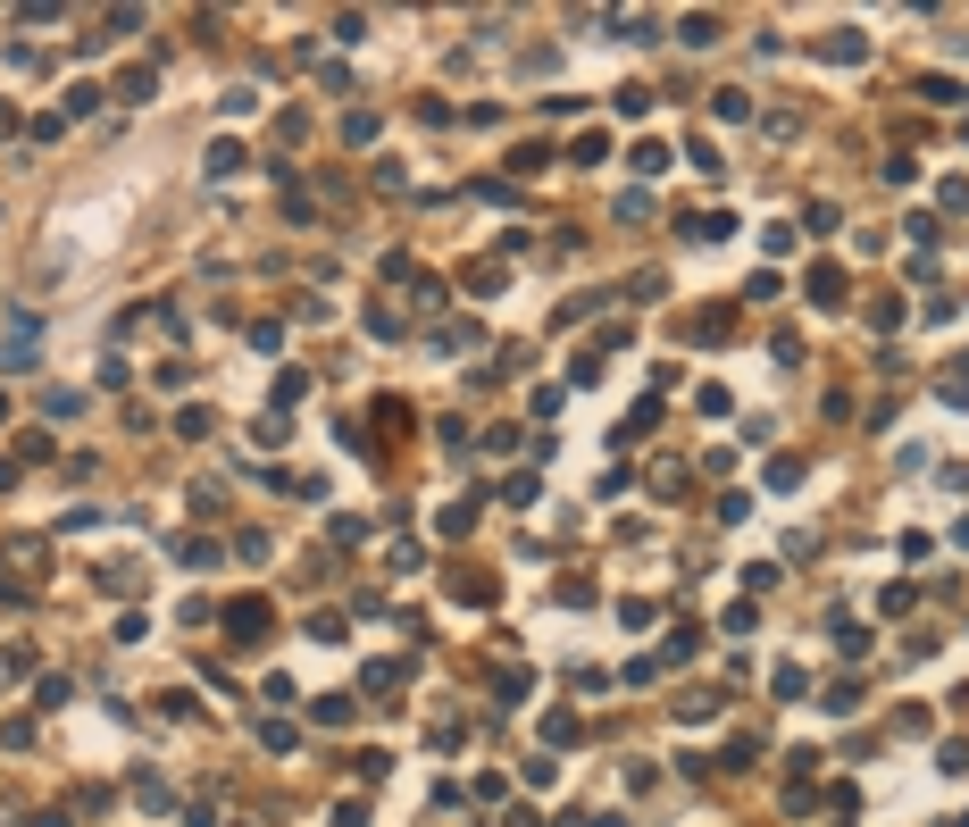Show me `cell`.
<instances>
[{
  "label": "cell",
  "instance_id": "1",
  "mask_svg": "<svg viewBox=\"0 0 969 827\" xmlns=\"http://www.w3.org/2000/svg\"><path fill=\"white\" fill-rule=\"evenodd\" d=\"M268 627H276V610L259 602V594H234V602H226V635H234V644H259Z\"/></svg>",
  "mask_w": 969,
  "mask_h": 827
},
{
  "label": "cell",
  "instance_id": "2",
  "mask_svg": "<svg viewBox=\"0 0 969 827\" xmlns=\"http://www.w3.org/2000/svg\"><path fill=\"white\" fill-rule=\"evenodd\" d=\"M802 293H811L819 310H844V268H836V259H819V268L802 276Z\"/></svg>",
  "mask_w": 969,
  "mask_h": 827
},
{
  "label": "cell",
  "instance_id": "3",
  "mask_svg": "<svg viewBox=\"0 0 969 827\" xmlns=\"http://www.w3.org/2000/svg\"><path fill=\"white\" fill-rule=\"evenodd\" d=\"M151 92H159V76H151V67H143V59H134V67H117V84H109V101H151Z\"/></svg>",
  "mask_w": 969,
  "mask_h": 827
},
{
  "label": "cell",
  "instance_id": "4",
  "mask_svg": "<svg viewBox=\"0 0 969 827\" xmlns=\"http://www.w3.org/2000/svg\"><path fill=\"white\" fill-rule=\"evenodd\" d=\"M727 26H719V17L711 9H694V17H677V42H685V51H711V42H719Z\"/></svg>",
  "mask_w": 969,
  "mask_h": 827
},
{
  "label": "cell",
  "instance_id": "5",
  "mask_svg": "<svg viewBox=\"0 0 969 827\" xmlns=\"http://www.w3.org/2000/svg\"><path fill=\"white\" fill-rule=\"evenodd\" d=\"M819 51L836 59V67H853V59H869V34H861V26H836V34L819 42Z\"/></svg>",
  "mask_w": 969,
  "mask_h": 827
},
{
  "label": "cell",
  "instance_id": "6",
  "mask_svg": "<svg viewBox=\"0 0 969 827\" xmlns=\"http://www.w3.org/2000/svg\"><path fill=\"white\" fill-rule=\"evenodd\" d=\"M727 335H736V310H702L694 318V343H727Z\"/></svg>",
  "mask_w": 969,
  "mask_h": 827
},
{
  "label": "cell",
  "instance_id": "7",
  "mask_svg": "<svg viewBox=\"0 0 969 827\" xmlns=\"http://www.w3.org/2000/svg\"><path fill=\"white\" fill-rule=\"evenodd\" d=\"M243 168V143H234V134H218V143H209V176H234Z\"/></svg>",
  "mask_w": 969,
  "mask_h": 827
},
{
  "label": "cell",
  "instance_id": "8",
  "mask_svg": "<svg viewBox=\"0 0 969 827\" xmlns=\"http://www.w3.org/2000/svg\"><path fill=\"white\" fill-rule=\"evenodd\" d=\"M577 736H585L577 711H552V719H543V752H552V744H577Z\"/></svg>",
  "mask_w": 969,
  "mask_h": 827
},
{
  "label": "cell",
  "instance_id": "9",
  "mask_svg": "<svg viewBox=\"0 0 969 827\" xmlns=\"http://www.w3.org/2000/svg\"><path fill=\"white\" fill-rule=\"evenodd\" d=\"M685 234H694V243H727V234H736V218H727V209H711V218H694Z\"/></svg>",
  "mask_w": 969,
  "mask_h": 827
},
{
  "label": "cell",
  "instance_id": "10",
  "mask_svg": "<svg viewBox=\"0 0 969 827\" xmlns=\"http://www.w3.org/2000/svg\"><path fill=\"white\" fill-rule=\"evenodd\" d=\"M569 159H577V168H602V159H610V134H577Z\"/></svg>",
  "mask_w": 969,
  "mask_h": 827
},
{
  "label": "cell",
  "instance_id": "11",
  "mask_svg": "<svg viewBox=\"0 0 969 827\" xmlns=\"http://www.w3.org/2000/svg\"><path fill=\"white\" fill-rule=\"evenodd\" d=\"M761 752H769L761 736H727V761H719V769H752V761H761Z\"/></svg>",
  "mask_w": 969,
  "mask_h": 827
},
{
  "label": "cell",
  "instance_id": "12",
  "mask_svg": "<svg viewBox=\"0 0 969 827\" xmlns=\"http://www.w3.org/2000/svg\"><path fill=\"white\" fill-rule=\"evenodd\" d=\"M694 652H702V627H694V619H685L669 644H660V660H694Z\"/></svg>",
  "mask_w": 969,
  "mask_h": 827
},
{
  "label": "cell",
  "instance_id": "13",
  "mask_svg": "<svg viewBox=\"0 0 969 827\" xmlns=\"http://www.w3.org/2000/svg\"><path fill=\"white\" fill-rule=\"evenodd\" d=\"M543 159H552V143H518L510 151V176H543Z\"/></svg>",
  "mask_w": 969,
  "mask_h": 827
},
{
  "label": "cell",
  "instance_id": "14",
  "mask_svg": "<svg viewBox=\"0 0 969 827\" xmlns=\"http://www.w3.org/2000/svg\"><path fill=\"white\" fill-rule=\"evenodd\" d=\"M827 635H836V652H844V660H861V652H869V627H853V619H836Z\"/></svg>",
  "mask_w": 969,
  "mask_h": 827
},
{
  "label": "cell",
  "instance_id": "15",
  "mask_svg": "<svg viewBox=\"0 0 969 827\" xmlns=\"http://www.w3.org/2000/svg\"><path fill=\"white\" fill-rule=\"evenodd\" d=\"M794 485H802V460L777 452V460H769V493H794Z\"/></svg>",
  "mask_w": 969,
  "mask_h": 827
},
{
  "label": "cell",
  "instance_id": "16",
  "mask_svg": "<svg viewBox=\"0 0 969 827\" xmlns=\"http://www.w3.org/2000/svg\"><path fill=\"white\" fill-rule=\"evenodd\" d=\"M827 711H836V719H853V711H861V685H853V677H836V685H827Z\"/></svg>",
  "mask_w": 969,
  "mask_h": 827
},
{
  "label": "cell",
  "instance_id": "17",
  "mask_svg": "<svg viewBox=\"0 0 969 827\" xmlns=\"http://www.w3.org/2000/svg\"><path fill=\"white\" fill-rule=\"evenodd\" d=\"M176 560H184V569H209V560H218V543H209V535H184Z\"/></svg>",
  "mask_w": 969,
  "mask_h": 827
},
{
  "label": "cell",
  "instance_id": "18",
  "mask_svg": "<svg viewBox=\"0 0 969 827\" xmlns=\"http://www.w3.org/2000/svg\"><path fill=\"white\" fill-rule=\"evenodd\" d=\"M343 143H360V151L376 143V109H351V117H343Z\"/></svg>",
  "mask_w": 969,
  "mask_h": 827
},
{
  "label": "cell",
  "instance_id": "19",
  "mask_svg": "<svg viewBox=\"0 0 969 827\" xmlns=\"http://www.w3.org/2000/svg\"><path fill=\"white\" fill-rule=\"evenodd\" d=\"M502 285H510V276H502V268H485V259H477V268H468V293H477V301H493Z\"/></svg>",
  "mask_w": 969,
  "mask_h": 827
},
{
  "label": "cell",
  "instance_id": "20",
  "mask_svg": "<svg viewBox=\"0 0 969 827\" xmlns=\"http://www.w3.org/2000/svg\"><path fill=\"white\" fill-rule=\"evenodd\" d=\"M101 101H109V84H76V92H67V117H92Z\"/></svg>",
  "mask_w": 969,
  "mask_h": 827
},
{
  "label": "cell",
  "instance_id": "21",
  "mask_svg": "<svg viewBox=\"0 0 969 827\" xmlns=\"http://www.w3.org/2000/svg\"><path fill=\"white\" fill-rule=\"evenodd\" d=\"M711 109L727 117V126H744V117H752V92H711Z\"/></svg>",
  "mask_w": 969,
  "mask_h": 827
},
{
  "label": "cell",
  "instance_id": "22",
  "mask_svg": "<svg viewBox=\"0 0 969 827\" xmlns=\"http://www.w3.org/2000/svg\"><path fill=\"white\" fill-rule=\"evenodd\" d=\"M627 168H635V176H660V168H669V151H660V143H635Z\"/></svg>",
  "mask_w": 969,
  "mask_h": 827
},
{
  "label": "cell",
  "instance_id": "23",
  "mask_svg": "<svg viewBox=\"0 0 969 827\" xmlns=\"http://www.w3.org/2000/svg\"><path fill=\"white\" fill-rule=\"evenodd\" d=\"M176 435H184V443L209 435V410H201V401H184V410H176Z\"/></svg>",
  "mask_w": 969,
  "mask_h": 827
},
{
  "label": "cell",
  "instance_id": "24",
  "mask_svg": "<svg viewBox=\"0 0 969 827\" xmlns=\"http://www.w3.org/2000/svg\"><path fill=\"white\" fill-rule=\"evenodd\" d=\"M594 301H602V293H577V301H560V310H552V326H585V318H594Z\"/></svg>",
  "mask_w": 969,
  "mask_h": 827
},
{
  "label": "cell",
  "instance_id": "25",
  "mask_svg": "<svg viewBox=\"0 0 969 827\" xmlns=\"http://www.w3.org/2000/svg\"><path fill=\"white\" fill-rule=\"evenodd\" d=\"M310 719H318V727H351V694H326V702H318Z\"/></svg>",
  "mask_w": 969,
  "mask_h": 827
},
{
  "label": "cell",
  "instance_id": "26",
  "mask_svg": "<svg viewBox=\"0 0 969 827\" xmlns=\"http://www.w3.org/2000/svg\"><path fill=\"white\" fill-rule=\"evenodd\" d=\"M301 393H310V376H301V368H285V376H276V410H293Z\"/></svg>",
  "mask_w": 969,
  "mask_h": 827
},
{
  "label": "cell",
  "instance_id": "27",
  "mask_svg": "<svg viewBox=\"0 0 969 827\" xmlns=\"http://www.w3.org/2000/svg\"><path fill=\"white\" fill-rule=\"evenodd\" d=\"M869 326H878V335H894V326H903V301H894V293L869 301Z\"/></svg>",
  "mask_w": 969,
  "mask_h": 827
},
{
  "label": "cell",
  "instance_id": "28",
  "mask_svg": "<svg viewBox=\"0 0 969 827\" xmlns=\"http://www.w3.org/2000/svg\"><path fill=\"white\" fill-rule=\"evenodd\" d=\"M711 711H719V702H711V694H685V702H677V727H702V719H711Z\"/></svg>",
  "mask_w": 969,
  "mask_h": 827
},
{
  "label": "cell",
  "instance_id": "29",
  "mask_svg": "<svg viewBox=\"0 0 969 827\" xmlns=\"http://www.w3.org/2000/svg\"><path fill=\"white\" fill-rule=\"evenodd\" d=\"M652 427H660V401H635V418H627V435H619V443H635V435H652Z\"/></svg>",
  "mask_w": 969,
  "mask_h": 827
},
{
  "label": "cell",
  "instance_id": "30",
  "mask_svg": "<svg viewBox=\"0 0 969 827\" xmlns=\"http://www.w3.org/2000/svg\"><path fill=\"white\" fill-rule=\"evenodd\" d=\"M493 694H502V702H527V669H493Z\"/></svg>",
  "mask_w": 969,
  "mask_h": 827
},
{
  "label": "cell",
  "instance_id": "31",
  "mask_svg": "<svg viewBox=\"0 0 969 827\" xmlns=\"http://www.w3.org/2000/svg\"><path fill=\"white\" fill-rule=\"evenodd\" d=\"M360 685H368V694H393L401 669H393V660H368V677H360Z\"/></svg>",
  "mask_w": 969,
  "mask_h": 827
},
{
  "label": "cell",
  "instance_id": "32",
  "mask_svg": "<svg viewBox=\"0 0 969 827\" xmlns=\"http://www.w3.org/2000/svg\"><path fill=\"white\" fill-rule=\"evenodd\" d=\"M769 685H777V702H802V694H811V677H802V669H777Z\"/></svg>",
  "mask_w": 969,
  "mask_h": 827
},
{
  "label": "cell",
  "instance_id": "33",
  "mask_svg": "<svg viewBox=\"0 0 969 827\" xmlns=\"http://www.w3.org/2000/svg\"><path fill=\"white\" fill-rule=\"evenodd\" d=\"M936 393H944V401H953V410H969V368H961V376H944V385H936Z\"/></svg>",
  "mask_w": 969,
  "mask_h": 827
},
{
  "label": "cell",
  "instance_id": "34",
  "mask_svg": "<svg viewBox=\"0 0 969 827\" xmlns=\"http://www.w3.org/2000/svg\"><path fill=\"white\" fill-rule=\"evenodd\" d=\"M0 134H17V109H9V101H0Z\"/></svg>",
  "mask_w": 969,
  "mask_h": 827
},
{
  "label": "cell",
  "instance_id": "35",
  "mask_svg": "<svg viewBox=\"0 0 969 827\" xmlns=\"http://www.w3.org/2000/svg\"><path fill=\"white\" fill-rule=\"evenodd\" d=\"M953 543H961V552H969V518H961V527H953Z\"/></svg>",
  "mask_w": 969,
  "mask_h": 827
}]
</instances>
